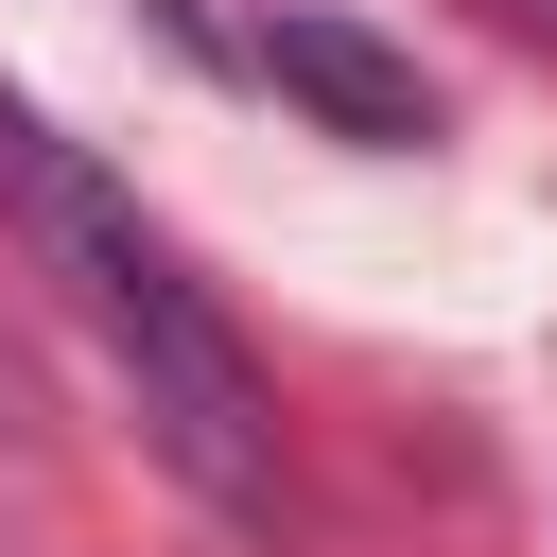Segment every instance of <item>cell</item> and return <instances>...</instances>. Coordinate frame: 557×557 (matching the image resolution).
<instances>
[{
  "mask_svg": "<svg viewBox=\"0 0 557 557\" xmlns=\"http://www.w3.org/2000/svg\"><path fill=\"white\" fill-rule=\"evenodd\" d=\"M17 209H35V244L70 261V296H87V331H104V366H122V400H139V435H157V470L209 505V522H278V383L244 366V331L209 313V278L139 226V191L104 174V157H70V139H35L17 174H0Z\"/></svg>",
  "mask_w": 557,
  "mask_h": 557,
  "instance_id": "6da1fadb",
  "label": "cell"
},
{
  "mask_svg": "<svg viewBox=\"0 0 557 557\" xmlns=\"http://www.w3.org/2000/svg\"><path fill=\"white\" fill-rule=\"evenodd\" d=\"M244 70H261L278 104H313L331 139H366V157H418V139H435V87H418V52H383L366 17H313V0H278V17L244 35Z\"/></svg>",
  "mask_w": 557,
  "mask_h": 557,
  "instance_id": "7a4b0ae2",
  "label": "cell"
},
{
  "mask_svg": "<svg viewBox=\"0 0 557 557\" xmlns=\"http://www.w3.org/2000/svg\"><path fill=\"white\" fill-rule=\"evenodd\" d=\"M35 139H52V122H35V104H17V87H0V174H17V157H35Z\"/></svg>",
  "mask_w": 557,
  "mask_h": 557,
  "instance_id": "3957f363",
  "label": "cell"
}]
</instances>
